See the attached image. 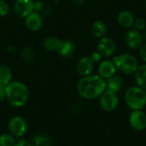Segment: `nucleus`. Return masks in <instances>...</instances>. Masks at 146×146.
Returning a JSON list of instances; mask_svg holds the SVG:
<instances>
[{
    "instance_id": "10",
    "label": "nucleus",
    "mask_w": 146,
    "mask_h": 146,
    "mask_svg": "<svg viewBox=\"0 0 146 146\" xmlns=\"http://www.w3.org/2000/svg\"><path fill=\"white\" fill-rule=\"evenodd\" d=\"M143 40L144 38L140 32L135 29H130L125 34V42L131 49L135 50L140 48L143 44Z\"/></svg>"
},
{
    "instance_id": "22",
    "label": "nucleus",
    "mask_w": 146,
    "mask_h": 146,
    "mask_svg": "<svg viewBox=\"0 0 146 146\" xmlns=\"http://www.w3.org/2000/svg\"><path fill=\"white\" fill-rule=\"evenodd\" d=\"M21 57L26 63H31L35 58L34 51L30 47H24L21 50Z\"/></svg>"
},
{
    "instance_id": "3",
    "label": "nucleus",
    "mask_w": 146,
    "mask_h": 146,
    "mask_svg": "<svg viewBox=\"0 0 146 146\" xmlns=\"http://www.w3.org/2000/svg\"><path fill=\"white\" fill-rule=\"evenodd\" d=\"M125 101L132 110H143L146 105L145 89L138 86H130L125 92Z\"/></svg>"
},
{
    "instance_id": "29",
    "label": "nucleus",
    "mask_w": 146,
    "mask_h": 146,
    "mask_svg": "<svg viewBox=\"0 0 146 146\" xmlns=\"http://www.w3.org/2000/svg\"><path fill=\"white\" fill-rule=\"evenodd\" d=\"M13 146H27V141L23 139H20L19 140H16L15 143L13 145Z\"/></svg>"
},
{
    "instance_id": "21",
    "label": "nucleus",
    "mask_w": 146,
    "mask_h": 146,
    "mask_svg": "<svg viewBox=\"0 0 146 146\" xmlns=\"http://www.w3.org/2000/svg\"><path fill=\"white\" fill-rule=\"evenodd\" d=\"M74 51V44L69 40H62V44L58 50V53L60 56L63 57L70 56Z\"/></svg>"
},
{
    "instance_id": "16",
    "label": "nucleus",
    "mask_w": 146,
    "mask_h": 146,
    "mask_svg": "<svg viewBox=\"0 0 146 146\" xmlns=\"http://www.w3.org/2000/svg\"><path fill=\"white\" fill-rule=\"evenodd\" d=\"M62 40L60 39L57 37L55 36H49L46 37L44 41H43V46L44 48L50 52H54V51H58L61 44H62Z\"/></svg>"
},
{
    "instance_id": "11",
    "label": "nucleus",
    "mask_w": 146,
    "mask_h": 146,
    "mask_svg": "<svg viewBox=\"0 0 146 146\" xmlns=\"http://www.w3.org/2000/svg\"><path fill=\"white\" fill-rule=\"evenodd\" d=\"M24 19H25V26L30 31L33 32L38 31L41 29L43 26V17L39 14V12L33 11Z\"/></svg>"
},
{
    "instance_id": "19",
    "label": "nucleus",
    "mask_w": 146,
    "mask_h": 146,
    "mask_svg": "<svg viewBox=\"0 0 146 146\" xmlns=\"http://www.w3.org/2000/svg\"><path fill=\"white\" fill-rule=\"evenodd\" d=\"M12 71L9 66L0 65V86L6 87L12 81Z\"/></svg>"
},
{
    "instance_id": "18",
    "label": "nucleus",
    "mask_w": 146,
    "mask_h": 146,
    "mask_svg": "<svg viewBox=\"0 0 146 146\" xmlns=\"http://www.w3.org/2000/svg\"><path fill=\"white\" fill-rule=\"evenodd\" d=\"M134 79L138 86L145 89L146 88V63L138 66L134 72Z\"/></svg>"
},
{
    "instance_id": "2",
    "label": "nucleus",
    "mask_w": 146,
    "mask_h": 146,
    "mask_svg": "<svg viewBox=\"0 0 146 146\" xmlns=\"http://www.w3.org/2000/svg\"><path fill=\"white\" fill-rule=\"evenodd\" d=\"M6 100L15 108H20L26 104L29 98L27 86L21 81L12 80L5 87Z\"/></svg>"
},
{
    "instance_id": "6",
    "label": "nucleus",
    "mask_w": 146,
    "mask_h": 146,
    "mask_svg": "<svg viewBox=\"0 0 146 146\" xmlns=\"http://www.w3.org/2000/svg\"><path fill=\"white\" fill-rule=\"evenodd\" d=\"M99 98H100L99 99L100 106L104 110L107 112H110L115 110L118 107L119 98L117 93L106 89Z\"/></svg>"
},
{
    "instance_id": "20",
    "label": "nucleus",
    "mask_w": 146,
    "mask_h": 146,
    "mask_svg": "<svg viewBox=\"0 0 146 146\" xmlns=\"http://www.w3.org/2000/svg\"><path fill=\"white\" fill-rule=\"evenodd\" d=\"M91 30H92V34L95 37L101 38L104 36V34L107 32V26L104 21L101 20H98L93 22V24L92 25Z\"/></svg>"
},
{
    "instance_id": "27",
    "label": "nucleus",
    "mask_w": 146,
    "mask_h": 146,
    "mask_svg": "<svg viewBox=\"0 0 146 146\" xmlns=\"http://www.w3.org/2000/svg\"><path fill=\"white\" fill-rule=\"evenodd\" d=\"M90 57L92 58V60L94 62V63L95 62H98L101 59H102V56L100 55V53L98 52V51H93L92 54H91V56H90Z\"/></svg>"
},
{
    "instance_id": "4",
    "label": "nucleus",
    "mask_w": 146,
    "mask_h": 146,
    "mask_svg": "<svg viewBox=\"0 0 146 146\" xmlns=\"http://www.w3.org/2000/svg\"><path fill=\"white\" fill-rule=\"evenodd\" d=\"M112 61L116 69L125 74H134L139 66L137 59L130 54H120L115 56Z\"/></svg>"
},
{
    "instance_id": "26",
    "label": "nucleus",
    "mask_w": 146,
    "mask_h": 146,
    "mask_svg": "<svg viewBox=\"0 0 146 146\" xmlns=\"http://www.w3.org/2000/svg\"><path fill=\"white\" fill-rule=\"evenodd\" d=\"M139 56L141 60L146 63V43L143 44L142 46L140 47V50H139Z\"/></svg>"
},
{
    "instance_id": "30",
    "label": "nucleus",
    "mask_w": 146,
    "mask_h": 146,
    "mask_svg": "<svg viewBox=\"0 0 146 146\" xmlns=\"http://www.w3.org/2000/svg\"><path fill=\"white\" fill-rule=\"evenodd\" d=\"M42 3L40 2H34V11L39 12L40 9H42Z\"/></svg>"
},
{
    "instance_id": "24",
    "label": "nucleus",
    "mask_w": 146,
    "mask_h": 146,
    "mask_svg": "<svg viewBox=\"0 0 146 146\" xmlns=\"http://www.w3.org/2000/svg\"><path fill=\"white\" fill-rule=\"evenodd\" d=\"M133 26H134V29L139 31V32L145 30L146 27L145 20L144 18H138L134 21Z\"/></svg>"
},
{
    "instance_id": "1",
    "label": "nucleus",
    "mask_w": 146,
    "mask_h": 146,
    "mask_svg": "<svg viewBox=\"0 0 146 146\" xmlns=\"http://www.w3.org/2000/svg\"><path fill=\"white\" fill-rule=\"evenodd\" d=\"M76 88L80 97L92 100L98 98L106 90V81L99 75L90 74L81 77Z\"/></svg>"
},
{
    "instance_id": "17",
    "label": "nucleus",
    "mask_w": 146,
    "mask_h": 146,
    "mask_svg": "<svg viewBox=\"0 0 146 146\" xmlns=\"http://www.w3.org/2000/svg\"><path fill=\"white\" fill-rule=\"evenodd\" d=\"M27 146H52V140L50 137L43 134L36 135L27 142Z\"/></svg>"
},
{
    "instance_id": "23",
    "label": "nucleus",
    "mask_w": 146,
    "mask_h": 146,
    "mask_svg": "<svg viewBox=\"0 0 146 146\" xmlns=\"http://www.w3.org/2000/svg\"><path fill=\"white\" fill-rule=\"evenodd\" d=\"M15 141V138L9 133L0 134V146H13Z\"/></svg>"
},
{
    "instance_id": "13",
    "label": "nucleus",
    "mask_w": 146,
    "mask_h": 146,
    "mask_svg": "<svg viewBox=\"0 0 146 146\" xmlns=\"http://www.w3.org/2000/svg\"><path fill=\"white\" fill-rule=\"evenodd\" d=\"M116 68L112 60H104L100 62L98 66V75L104 80H107L115 74Z\"/></svg>"
},
{
    "instance_id": "32",
    "label": "nucleus",
    "mask_w": 146,
    "mask_h": 146,
    "mask_svg": "<svg viewBox=\"0 0 146 146\" xmlns=\"http://www.w3.org/2000/svg\"><path fill=\"white\" fill-rule=\"evenodd\" d=\"M145 95H146V88H145Z\"/></svg>"
},
{
    "instance_id": "31",
    "label": "nucleus",
    "mask_w": 146,
    "mask_h": 146,
    "mask_svg": "<svg viewBox=\"0 0 146 146\" xmlns=\"http://www.w3.org/2000/svg\"><path fill=\"white\" fill-rule=\"evenodd\" d=\"M145 39L146 40V33H145Z\"/></svg>"
},
{
    "instance_id": "28",
    "label": "nucleus",
    "mask_w": 146,
    "mask_h": 146,
    "mask_svg": "<svg viewBox=\"0 0 146 146\" xmlns=\"http://www.w3.org/2000/svg\"><path fill=\"white\" fill-rule=\"evenodd\" d=\"M6 98V95H5V87L0 86V102L4 101Z\"/></svg>"
},
{
    "instance_id": "7",
    "label": "nucleus",
    "mask_w": 146,
    "mask_h": 146,
    "mask_svg": "<svg viewBox=\"0 0 146 146\" xmlns=\"http://www.w3.org/2000/svg\"><path fill=\"white\" fill-rule=\"evenodd\" d=\"M129 124L136 131H143L146 128V113L142 110H133L129 115Z\"/></svg>"
},
{
    "instance_id": "12",
    "label": "nucleus",
    "mask_w": 146,
    "mask_h": 146,
    "mask_svg": "<svg viewBox=\"0 0 146 146\" xmlns=\"http://www.w3.org/2000/svg\"><path fill=\"white\" fill-rule=\"evenodd\" d=\"M94 68V62L92 60L90 56H83L79 60L76 65V71L81 76L90 75L93 71Z\"/></svg>"
},
{
    "instance_id": "25",
    "label": "nucleus",
    "mask_w": 146,
    "mask_h": 146,
    "mask_svg": "<svg viewBox=\"0 0 146 146\" xmlns=\"http://www.w3.org/2000/svg\"><path fill=\"white\" fill-rule=\"evenodd\" d=\"M9 13V6L5 0H0V16H6Z\"/></svg>"
},
{
    "instance_id": "8",
    "label": "nucleus",
    "mask_w": 146,
    "mask_h": 146,
    "mask_svg": "<svg viewBox=\"0 0 146 146\" xmlns=\"http://www.w3.org/2000/svg\"><path fill=\"white\" fill-rule=\"evenodd\" d=\"M15 13L21 18H26L34 11V2L33 0H16L14 3Z\"/></svg>"
},
{
    "instance_id": "9",
    "label": "nucleus",
    "mask_w": 146,
    "mask_h": 146,
    "mask_svg": "<svg viewBox=\"0 0 146 146\" xmlns=\"http://www.w3.org/2000/svg\"><path fill=\"white\" fill-rule=\"evenodd\" d=\"M115 50V41L109 37H103L98 43L97 51L100 53L103 57H109L114 54Z\"/></svg>"
},
{
    "instance_id": "15",
    "label": "nucleus",
    "mask_w": 146,
    "mask_h": 146,
    "mask_svg": "<svg viewBox=\"0 0 146 146\" xmlns=\"http://www.w3.org/2000/svg\"><path fill=\"white\" fill-rule=\"evenodd\" d=\"M105 81H106V89L115 93L121 92L124 87V80L119 75L114 74L110 78L107 79Z\"/></svg>"
},
{
    "instance_id": "14",
    "label": "nucleus",
    "mask_w": 146,
    "mask_h": 146,
    "mask_svg": "<svg viewBox=\"0 0 146 146\" xmlns=\"http://www.w3.org/2000/svg\"><path fill=\"white\" fill-rule=\"evenodd\" d=\"M135 18L133 14L129 10H122L117 15V22L118 24L124 28H130L133 26Z\"/></svg>"
},
{
    "instance_id": "5",
    "label": "nucleus",
    "mask_w": 146,
    "mask_h": 146,
    "mask_svg": "<svg viewBox=\"0 0 146 146\" xmlns=\"http://www.w3.org/2000/svg\"><path fill=\"white\" fill-rule=\"evenodd\" d=\"M9 131L15 139L22 138L27 130V123L26 120L19 115L12 117L9 121Z\"/></svg>"
}]
</instances>
